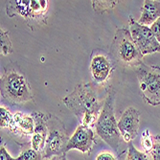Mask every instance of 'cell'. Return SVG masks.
<instances>
[{"label": "cell", "instance_id": "6da1fadb", "mask_svg": "<svg viewBox=\"0 0 160 160\" xmlns=\"http://www.w3.org/2000/svg\"><path fill=\"white\" fill-rule=\"evenodd\" d=\"M64 105L73 112L81 125L89 127L96 125L104 102H101L90 83H79L73 92L62 99Z\"/></svg>", "mask_w": 160, "mask_h": 160}, {"label": "cell", "instance_id": "7a4b0ae2", "mask_svg": "<svg viewBox=\"0 0 160 160\" xmlns=\"http://www.w3.org/2000/svg\"><path fill=\"white\" fill-rule=\"evenodd\" d=\"M115 90L108 91L105 99L104 107L102 108L95 128L97 134L115 151L118 152L122 142V135L118 128V122L114 115Z\"/></svg>", "mask_w": 160, "mask_h": 160}, {"label": "cell", "instance_id": "3957f363", "mask_svg": "<svg viewBox=\"0 0 160 160\" xmlns=\"http://www.w3.org/2000/svg\"><path fill=\"white\" fill-rule=\"evenodd\" d=\"M110 57L115 62L124 66L137 67L142 63L143 55L132 39L129 29H118L110 46Z\"/></svg>", "mask_w": 160, "mask_h": 160}, {"label": "cell", "instance_id": "277c9868", "mask_svg": "<svg viewBox=\"0 0 160 160\" xmlns=\"http://www.w3.org/2000/svg\"><path fill=\"white\" fill-rule=\"evenodd\" d=\"M1 96L12 105H22L33 100L26 78L18 71H7L1 77Z\"/></svg>", "mask_w": 160, "mask_h": 160}, {"label": "cell", "instance_id": "5b68a950", "mask_svg": "<svg viewBox=\"0 0 160 160\" xmlns=\"http://www.w3.org/2000/svg\"><path fill=\"white\" fill-rule=\"evenodd\" d=\"M135 68L142 99L151 106H160V68L143 62Z\"/></svg>", "mask_w": 160, "mask_h": 160}, {"label": "cell", "instance_id": "8992f818", "mask_svg": "<svg viewBox=\"0 0 160 160\" xmlns=\"http://www.w3.org/2000/svg\"><path fill=\"white\" fill-rule=\"evenodd\" d=\"M47 126L48 135L43 152V157L49 158L52 156H61L66 152V147L70 138L67 135L62 122L57 116L48 117Z\"/></svg>", "mask_w": 160, "mask_h": 160}, {"label": "cell", "instance_id": "52a82bcc", "mask_svg": "<svg viewBox=\"0 0 160 160\" xmlns=\"http://www.w3.org/2000/svg\"><path fill=\"white\" fill-rule=\"evenodd\" d=\"M128 24L132 39L143 56L160 52V43L156 40L150 27L139 24L132 16L129 17Z\"/></svg>", "mask_w": 160, "mask_h": 160}, {"label": "cell", "instance_id": "ba28073f", "mask_svg": "<svg viewBox=\"0 0 160 160\" xmlns=\"http://www.w3.org/2000/svg\"><path fill=\"white\" fill-rule=\"evenodd\" d=\"M47 9V1L45 0H18L11 1L7 6V13L9 17L19 16L26 19H34L42 18Z\"/></svg>", "mask_w": 160, "mask_h": 160}, {"label": "cell", "instance_id": "9c48e42d", "mask_svg": "<svg viewBox=\"0 0 160 160\" xmlns=\"http://www.w3.org/2000/svg\"><path fill=\"white\" fill-rule=\"evenodd\" d=\"M114 61L104 51H95L90 61V72L93 81L96 83H104L107 82L114 70Z\"/></svg>", "mask_w": 160, "mask_h": 160}, {"label": "cell", "instance_id": "30bf717a", "mask_svg": "<svg viewBox=\"0 0 160 160\" xmlns=\"http://www.w3.org/2000/svg\"><path fill=\"white\" fill-rule=\"evenodd\" d=\"M140 123V112L132 107L128 108L118 121V128L123 140L128 144L132 142L138 133Z\"/></svg>", "mask_w": 160, "mask_h": 160}, {"label": "cell", "instance_id": "8fae6325", "mask_svg": "<svg viewBox=\"0 0 160 160\" xmlns=\"http://www.w3.org/2000/svg\"><path fill=\"white\" fill-rule=\"evenodd\" d=\"M95 143L94 132L91 128L80 125L74 134L69 139L66 152L70 150H79L83 153L89 154Z\"/></svg>", "mask_w": 160, "mask_h": 160}, {"label": "cell", "instance_id": "7c38bea8", "mask_svg": "<svg viewBox=\"0 0 160 160\" xmlns=\"http://www.w3.org/2000/svg\"><path fill=\"white\" fill-rule=\"evenodd\" d=\"M9 128L13 133H20L22 135L28 136L34 134L35 130V120L32 115H27L18 112L13 115L12 121L9 126Z\"/></svg>", "mask_w": 160, "mask_h": 160}, {"label": "cell", "instance_id": "4fadbf2b", "mask_svg": "<svg viewBox=\"0 0 160 160\" xmlns=\"http://www.w3.org/2000/svg\"><path fill=\"white\" fill-rule=\"evenodd\" d=\"M160 18V1L158 0H145L139 24L148 26L152 25Z\"/></svg>", "mask_w": 160, "mask_h": 160}, {"label": "cell", "instance_id": "5bb4252c", "mask_svg": "<svg viewBox=\"0 0 160 160\" xmlns=\"http://www.w3.org/2000/svg\"><path fill=\"white\" fill-rule=\"evenodd\" d=\"M125 160H152L146 152H142L136 150L133 144L130 142L128 144V153Z\"/></svg>", "mask_w": 160, "mask_h": 160}, {"label": "cell", "instance_id": "9a60e30c", "mask_svg": "<svg viewBox=\"0 0 160 160\" xmlns=\"http://www.w3.org/2000/svg\"><path fill=\"white\" fill-rule=\"evenodd\" d=\"M0 32H1V34H0V38H1V53L4 56H7V55L11 54L12 51V42H11V39H10L7 32L4 30V29L1 28Z\"/></svg>", "mask_w": 160, "mask_h": 160}, {"label": "cell", "instance_id": "2e32d148", "mask_svg": "<svg viewBox=\"0 0 160 160\" xmlns=\"http://www.w3.org/2000/svg\"><path fill=\"white\" fill-rule=\"evenodd\" d=\"M119 1H92V7L97 12H105L110 9H113Z\"/></svg>", "mask_w": 160, "mask_h": 160}, {"label": "cell", "instance_id": "e0dca14e", "mask_svg": "<svg viewBox=\"0 0 160 160\" xmlns=\"http://www.w3.org/2000/svg\"><path fill=\"white\" fill-rule=\"evenodd\" d=\"M153 144H154L153 136H152L149 130L146 129L142 134V142H141V145L145 150V152L146 153L151 152L153 149Z\"/></svg>", "mask_w": 160, "mask_h": 160}, {"label": "cell", "instance_id": "ac0fdd59", "mask_svg": "<svg viewBox=\"0 0 160 160\" xmlns=\"http://www.w3.org/2000/svg\"><path fill=\"white\" fill-rule=\"evenodd\" d=\"M18 158L19 160H42L44 157L40 152H37L34 149H27L21 152Z\"/></svg>", "mask_w": 160, "mask_h": 160}, {"label": "cell", "instance_id": "d6986e66", "mask_svg": "<svg viewBox=\"0 0 160 160\" xmlns=\"http://www.w3.org/2000/svg\"><path fill=\"white\" fill-rule=\"evenodd\" d=\"M12 117L13 115H12L7 108L3 107L0 108V120H1L0 121V126H1V128H9L12 121Z\"/></svg>", "mask_w": 160, "mask_h": 160}, {"label": "cell", "instance_id": "ffe728a7", "mask_svg": "<svg viewBox=\"0 0 160 160\" xmlns=\"http://www.w3.org/2000/svg\"><path fill=\"white\" fill-rule=\"evenodd\" d=\"M153 149L151 152L152 160H160V135L153 136Z\"/></svg>", "mask_w": 160, "mask_h": 160}, {"label": "cell", "instance_id": "44dd1931", "mask_svg": "<svg viewBox=\"0 0 160 160\" xmlns=\"http://www.w3.org/2000/svg\"><path fill=\"white\" fill-rule=\"evenodd\" d=\"M151 30L154 35L156 40L160 43V18L151 26Z\"/></svg>", "mask_w": 160, "mask_h": 160}, {"label": "cell", "instance_id": "7402d4cb", "mask_svg": "<svg viewBox=\"0 0 160 160\" xmlns=\"http://www.w3.org/2000/svg\"><path fill=\"white\" fill-rule=\"evenodd\" d=\"M0 160H19V158H12L6 151V148L1 145V148H0Z\"/></svg>", "mask_w": 160, "mask_h": 160}, {"label": "cell", "instance_id": "603a6c76", "mask_svg": "<svg viewBox=\"0 0 160 160\" xmlns=\"http://www.w3.org/2000/svg\"><path fill=\"white\" fill-rule=\"evenodd\" d=\"M96 160H116V158L110 152H102L96 157Z\"/></svg>", "mask_w": 160, "mask_h": 160}, {"label": "cell", "instance_id": "cb8c5ba5", "mask_svg": "<svg viewBox=\"0 0 160 160\" xmlns=\"http://www.w3.org/2000/svg\"><path fill=\"white\" fill-rule=\"evenodd\" d=\"M59 160H67L66 156H65V153H63L62 155L59 156Z\"/></svg>", "mask_w": 160, "mask_h": 160}, {"label": "cell", "instance_id": "d4e9b609", "mask_svg": "<svg viewBox=\"0 0 160 160\" xmlns=\"http://www.w3.org/2000/svg\"><path fill=\"white\" fill-rule=\"evenodd\" d=\"M48 160H59V156H53L52 158H50Z\"/></svg>", "mask_w": 160, "mask_h": 160}]
</instances>
